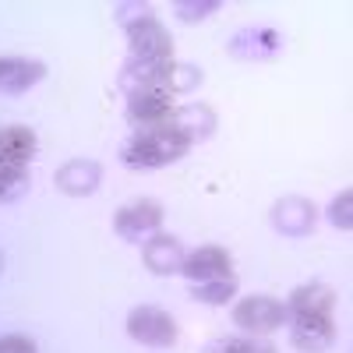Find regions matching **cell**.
Here are the masks:
<instances>
[{"mask_svg": "<svg viewBox=\"0 0 353 353\" xmlns=\"http://www.w3.org/2000/svg\"><path fill=\"white\" fill-rule=\"evenodd\" d=\"M0 353H39V346L28 336H0Z\"/></svg>", "mask_w": 353, "mask_h": 353, "instance_id": "25", "label": "cell"}, {"mask_svg": "<svg viewBox=\"0 0 353 353\" xmlns=\"http://www.w3.org/2000/svg\"><path fill=\"white\" fill-rule=\"evenodd\" d=\"M223 4L219 0H181V4H173V14L181 21H205L209 14H216Z\"/></svg>", "mask_w": 353, "mask_h": 353, "instance_id": "22", "label": "cell"}, {"mask_svg": "<svg viewBox=\"0 0 353 353\" xmlns=\"http://www.w3.org/2000/svg\"><path fill=\"white\" fill-rule=\"evenodd\" d=\"M113 18L128 28V25H134V21L152 18V8H149V4H113Z\"/></svg>", "mask_w": 353, "mask_h": 353, "instance_id": "24", "label": "cell"}, {"mask_svg": "<svg viewBox=\"0 0 353 353\" xmlns=\"http://www.w3.org/2000/svg\"><path fill=\"white\" fill-rule=\"evenodd\" d=\"M46 78V64L36 57H0V92L21 96Z\"/></svg>", "mask_w": 353, "mask_h": 353, "instance_id": "12", "label": "cell"}, {"mask_svg": "<svg viewBox=\"0 0 353 353\" xmlns=\"http://www.w3.org/2000/svg\"><path fill=\"white\" fill-rule=\"evenodd\" d=\"M329 223L336 226V230H350L353 226V191H339L336 198H332V205H329Z\"/></svg>", "mask_w": 353, "mask_h": 353, "instance_id": "23", "label": "cell"}, {"mask_svg": "<svg viewBox=\"0 0 353 353\" xmlns=\"http://www.w3.org/2000/svg\"><path fill=\"white\" fill-rule=\"evenodd\" d=\"M181 276H188L191 283H209V279L233 276V254L226 248H216V244L194 248L191 254H184Z\"/></svg>", "mask_w": 353, "mask_h": 353, "instance_id": "10", "label": "cell"}, {"mask_svg": "<svg viewBox=\"0 0 353 353\" xmlns=\"http://www.w3.org/2000/svg\"><path fill=\"white\" fill-rule=\"evenodd\" d=\"M237 276H223V279H209V283H191V297L198 304H209V307H223L237 297Z\"/></svg>", "mask_w": 353, "mask_h": 353, "instance_id": "19", "label": "cell"}, {"mask_svg": "<svg viewBox=\"0 0 353 353\" xmlns=\"http://www.w3.org/2000/svg\"><path fill=\"white\" fill-rule=\"evenodd\" d=\"M170 113H173V103H170L166 92H159V88L128 96V106H124V117H128V124H134V131L138 128H159V124H166Z\"/></svg>", "mask_w": 353, "mask_h": 353, "instance_id": "14", "label": "cell"}, {"mask_svg": "<svg viewBox=\"0 0 353 353\" xmlns=\"http://www.w3.org/2000/svg\"><path fill=\"white\" fill-rule=\"evenodd\" d=\"M166 64H170V61H134V57H128L124 68H121V74H117V88H121L124 96L149 92V88H159V92H163Z\"/></svg>", "mask_w": 353, "mask_h": 353, "instance_id": "15", "label": "cell"}, {"mask_svg": "<svg viewBox=\"0 0 353 353\" xmlns=\"http://www.w3.org/2000/svg\"><path fill=\"white\" fill-rule=\"evenodd\" d=\"M233 325L244 329L248 336H272L283 325H290V311L283 301L269 297V293H254L233 304Z\"/></svg>", "mask_w": 353, "mask_h": 353, "instance_id": "2", "label": "cell"}, {"mask_svg": "<svg viewBox=\"0 0 353 353\" xmlns=\"http://www.w3.org/2000/svg\"><path fill=\"white\" fill-rule=\"evenodd\" d=\"M201 81H205L201 68L170 61V64H166V74H163V92H166V96H188V92H194Z\"/></svg>", "mask_w": 353, "mask_h": 353, "instance_id": "18", "label": "cell"}, {"mask_svg": "<svg viewBox=\"0 0 353 353\" xmlns=\"http://www.w3.org/2000/svg\"><path fill=\"white\" fill-rule=\"evenodd\" d=\"M36 152H39V138L32 128H21V124L0 128V166H25L36 159Z\"/></svg>", "mask_w": 353, "mask_h": 353, "instance_id": "16", "label": "cell"}, {"mask_svg": "<svg viewBox=\"0 0 353 353\" xmlns=\"http://www.w3.org/2000/svg\"><path fill=\"white\" fill-rule=\"evenodd\" d=\"M205 353H279V350L272 343H265L261 336H230V339L209 343Z\"/></svg>", "mask_w": 353, "mask_h": 353, "instance_id": "20", "label": "cell"}, {"mask_svg": "<svg viewBox=\"0 0 353 353\" xmlns=\"http://www.w3.org/2000/svg\"><path fill=\"white\" fill-rule=\"evenodd\" d=\"M283 46H286L283 32H276V28H269V25H248V28L230 36L226 53L233 57V61L261 64V61H276V57L283 53Z\"/></svg>", "mask_w": 353, "mask_h": 353, "instance_id": "5", "label": "cell"}, {"mask_svg": "<svg viewBox=\"0 0 353 353\" xmlns=\"http://www.w3.org/2000/svg\"><path fill=\"white\" fill-rule=\"evenodd\" d=\"M191 145L176 134L173 128H138L124 145H121V163L128 170H163L176 159H184Z\"/></svg>", "mask_w": 353, "mask_h": 353, "instance_id": "1", "label": "cell"}, {"mask_svg": "<svg viewBox=\"0 0 353 353\" xmlns=\"http://www.w3.org/2000/svg\"><path fill=\"white\" fill-rule=\"evenodd\" d=\"M53 184H57V191H64L71 198H88L103 184V166L96 159H68L53 173Z\"/></svg>", "mask_w": 353, "mask_h": 353, "instance_id": "13", "label": "cell"}, {"mask_svg": "<svg viewBox=\"0 0 353 353\" xmlns=\"http://www.w3.org/2000/svg\"><path fill=\"white\" fill-rule=\"evenodd\" d=\"M0 269H4V254H0Z\"/></svg>", "mask_w": 353, "mask_h": 353, "instance_id": "26", "label": "cell"}, {"mask_svg": "<svg viewBox=\"0 0 353 353\" xmlns=\"http://www.w3.org/2000/svg\"><path fill=\"white\" fill-rule=\"evenodd\" d=\"M269 219H272L276 233L301 241V237H307V233L314 230V223H318V205L311 198H301V194H286V198H279L272 205Z\"/></svg>", "mask_w": 353, "mask_h": 353, "instance_id": "7", "label": "cell"}, {"mask_svg": "<svg viewBox=\"0 0 353 353\" xmlns=\"http://www.w3.org/2000/svg\"><path fill=\"white\" fill-rule=\"evenodd\" d=\"M166 128H173L188 145H198V141H209L216 134L219 117L205 103H184V106H173V113L166 117Z\"/></svg>", "mask_w": 353, "mask_h": 353, "instance_id": "8", "label": "cell"}, {"mask_svg": "<svg viewBox=\"0 0 353 353\" xmlns=\"http://www.w3.org/2000/svg\"><path fill=\"white\" fill-rule=\"evenodd\" d=\"M113 233L128 244H145L149 237L163 233V205L152 198H134L121 205L113 216Z\"/></svg>", "mask_w": 353, "mask_h": 353, "instance_id": "3", "label": "cell"}, {"mask_svg": "<svg viewBox=\"0 0 353 353\" xmlns=\"http://www.w3.org/2000/svg\"><path fill=\"white\" fill-rule=\"evenodd\" d=\"M32 188V176L25 166H0V201H18Z\"/></svg>", "mask_w": 353, "mask_h": 353, "instance_id": "21", "label": "cell"}, {"mask_svg": "<svg viewBox=\"0 0 353 353\" xmlns=\"http://www.w3.org/2000/svg\"><path fill=\"white\" fill-rule=\"evenodd\" d=\"M124 32H128V46L134 61H173V39L156 14L128 25Z\"/></svg>", "mask_w": 353, "mask_h": 353, "instance_id": "6", "label": "cell"}, {"mask_svg": "<svg viewBox=\"0 0 353 353\" xmlns=\"http://www.w3.org/2000/svg\"><path fill=\"white\" fill-rule=\"evenodd\" d=\"M290 343L301 353H325L336 343V325L329 314H297L290 318Z\"/></svg>", "mask_w": 353, "mask_h": 353, "instance_id": "9", "label": "cell"}, {"mask_svg": "<svg viewBox=\"0 0 353 353\" xmlns=\"http://www.w3.org/2000/svg\"><path fill=\"white\" fill-rule=\"evenodd\" d=\"M184 244L181 237H173V233H156V237H149L141 244V261L145 269L156 272V276H176L184 265Z\"/></svg>", "mask_w": 353, "mask_h": 353, "instance_id": "11", "label": "cell"}, {"mask_svg": "<svg viewBox=\"0 0 353 353\" xmlns=\"http://www.w3.org/2000/svg\"><path fill=\"white\" fill-rule=\"evenodd\" d=\"M128 336L138 346H152V350H170L176 346V321L170 311L156 307V304H138L128 314Z\"/></svg>", "mask_w": 353, "mask_h": 353, "instance_id": "4", "label": "cell"}, {"mask_svg": "<svg viewBox=\"0 0 353 353\" xmlns=\"http://www.w3.org/2000/svg\"><path fill=\"white\" fill-rule=\"evenodd\" d=\"M332 307H336V290L325 286V283H301L286 301L290 318H297V314H332Z\"/></svg>", "mask_w": 353, "mask_h": 353, "instance_id": "17", "label": "cell"}]
</instances>
